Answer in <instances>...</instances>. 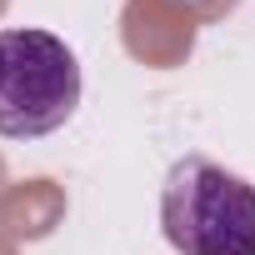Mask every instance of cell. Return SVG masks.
Wrapping results in <instances>:
<instances>
[{"label": "cell", "mask_w": 255, "mask_h": 255, "mask_svg": "<svg viewBox=\"0 0 255 255\" xmlns=\"http://www.w3.org/2000/svg\"><path fill=\"white\" fill-rule=\"evenodd\" d=\"M175 5H185V10H220V5H230V0H175Z\"/></svg>", "instance_id": "3957f363"}, {"label": "cell", "mask_w": 255, "mask_h": 255, "mask_svg": "<svg viewBox=\"0 0 255 255\" xmlns=\"http://www.w3.org/2000/svg\"><path fill=\"white\" fill-rule=\"evenodd\" d=\"M80 105V60L50 30H0V135L40 140Z\"/></svg>", "instance_id": "7a4b0ae2"}, {"label": "cell", "mask_w": 255, "mask_h": 255, "mask_svg": "<svg viewBox=\"0 0 255 255\" xmlns=\"http://www.w3.org/2000/svg\"><path fill=\"white\" fill-rule=\"evenodd\" d=\"M160 225L180 255H255V185L185 155L160 185Z\"/></svg>", "instance_id": "6da1fadb"}]
</instances>
